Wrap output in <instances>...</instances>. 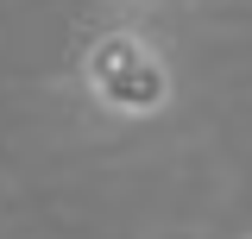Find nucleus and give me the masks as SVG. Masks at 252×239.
I'll return each instance as SVG.
<instances>
[{
    "instance_id": "nucleus-1",
    "label": "nucleus",
    "mask_w": 252,
    "mask_h": 239,
    "mask_svg": "<svg viewBox=\"0 0 252 239\" xmlns=\"http://www.w3.org/2000/svg\"><path fill=\"white\" fill-rule=\"evenodd\" d=\"M76 82L114 120H158L177 101V76H170L164 44L145 38L139 26H101L76 57Z\"/></svg>"
}]
</instances>
